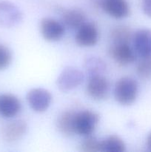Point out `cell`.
<instances>
[{"label":"cell","mask_w":151,"mask_h":152,"mask_svg":"<svg viewBox=\"0 0 151 152\" xmlns=\"http://www.w3.org/2000/svg\"><path fill=\"white\" fill-rule=\"evenodd\" d=\"M142 9L145 15L151 18V0H142Z\"/></svg>","instance_id":"obj_22"},{"label":"cell","mask_w":151,"mask_h":152,"mask_svg":"<svg viewBox=\"0 0 151 152\" xmlns=\"http://www.w3.org/2000/svg\"><path fill=\"white\" fill-rule=\"evenodd\" d=\"M147 146L148 149L151 151V133H150L147 137Z\"/></svg>","instance_id":"obj_23"},{"label":"cell","mask_w":151,"mask_h":152,"mask_svg":"<svg viewBox=\"0 0 151 152\" xmlns=\"http://www.w3.org/2000/svg\"><path fill=\"white\" fill-rule=\"evenodd\" d=\"M84 68L89 77L102 75L106 70L105 62L98 56H89L84 60Z\"/></svg>","instance_id":"obj_16"},{"label":"cell","mask_w":151,"mask_h":152,"mask_svg":"<svg viewBox=\"0 0 151 152\" xmlns=\"http://www.w3.org/2000/svg\"><path fill=\"white\" fill-rule=\"evenodd\" d=\"M21 111V102L16 96L5 94L0 96V115L4 118H12Z\"/></svg>","instance_id":"obj_13"},{"label":"cell","mask_w":151,"mask_h":152,"mask_svg":"<svg viewBox=\"0 0 151 152\" xmlns=\"http://www.w3.org/2000/svg\"><path fill=\"white\" fill-rule=\"evenodd\" d=\"M125 149L126 145L124 142L116 135H111L101 141V151L123 152Z\"/></svg>","instance_id":"obj_17"},{"label":"cell","mask_w":151,"mask_h":152,"mask_svg":"<svg viewBox=\"0 0 151 152\" xmlns=\"http://www.w3.org/2000/svg\"><path fill=\"white\" fill-rule=\"evenodd\" d=\"M109 53L115 62L121 66H127L136 59V54L130 43H113Z\"/></svg>","instance_id":"obj_6"},{"label":"cell","mask_w":151,"mask_h":152,"mask_svg":"<svg viewBox=\"0 0 151 152\" xmlns=\"http://www.w3.org/2000/svg\"><path fill=\"white\" fill-rule=\"evenodd\" d=\"M133 41L136 53L142 57L151 56V30H139L133 35Z\"/></svg>","instance_id":"obj_12"},{"label":"cell","mask_w":151,"mask_h":152,"mask_svg":"<svg viewBox=\"0 0 151 152\" xmlns=\"http://www.w3.org/2000/svg\"><path fill=\"white\" fill-rule=\"evenodd\" d=\"M80 150L84 152L101 151V141L94 137H86V139L80 145Z\"/></svg>","instance_id":"obj_20"},{"label":"cell","mask_w":151,"mask_h":152,"mask_svg":"<svg viewBox=\"0 0 151 152\" xmlns=\"http://www.w3.org/2000/svg\"><path fill=\"white\" fill-rule=\"evenodd\" d=\"M75 117L73 111H65L59 116L56 122V126L62 134L66 137H71L75 132Z\"/></svg>","instance_id":"obj_14"},{"label":"cell","mask_w":151,"mask_h":152,"mask_svg":"<svg viewBox=\"0 0 151 152\" xmlns=\"http://www.w3.org/2000/svg\"><path fill=\"white\" fill-rule=\"evenodd\" d=\"M63 23L71 29H78L86 22V14L80 9H69L62 15Z\"/></svg>","instance_id":"obj_15"},{"label":"cell","mask_w":151,"mask_h":152,"mask_svg":"<svg viewBox=\"0 0 151 152\" xmlns=\"http://www.w3.org/2000/svg\"><path fill=\"white\" fill-rule=\"evenodd\" d=\"M99 122V115L95 111H86L76 113L75 132L81 136H90Z\"/></svg>","instance_id":"obj_2"},{"label":"cell","mask_w":151,"mask_h":152,"mask_svg":"<svg viewBox=\"0 0 151 152\" xmlns=\"http://www.w3.org/2000/svg\"><path fill=\"white\" fill-rule=\"evenodd\" d=\"M40 31L48 42H57L65 35V25L52 18H43L40 22Z\"/></svg>","instance_id":"obj_7"},{"label":"cell","mask_w":151,"mask_h":152,"mask_svg":"<svg viewBox=\"0 0 151 152\" xmlns=\"http://www.w3.org/2000/svg\"><path fill=\"white\" fill-rule=\"evenodd\" d=\"M110 91L109 81L102 75L90 77L87 85V93L95 100H102L107 98Z\"/></svg>","instance_id":"obj_9"},{"label":"cell","mask_w":151,"mask_h":152,"mask_svg":"<svg viewBox=\"0 0 151 152\" xmlns=\"http://www.w3.org/2000/svg\"><path fill=\"white\" fill-rule=\"evenodd\" d=\"M75 37L76 42L83 48L92 47L99 41V30L92 22H85L78 28Z\"/></svg>","instance_id":"obj_8"},{"label":"cell","mask_w":151,"mask_h":152,"mask_svg":"<svg viewBox=\"0 0 151 152\" xmlns=\"http://www.w3.org/2000/svg\"><path fill=\"white\" fill-rule=\"evenodd\" d=\"M28 129L26 122L22 120H15L7 123L1 129V137L7 142H14L25 134Z\"/></svg>","instance_id":"obj_10"},{"label":"cell","mask_w":151,"mask_h":152,"mask_svg":"<svg viewBox=\"0 0 151 152\" xmlns=\"http://www.w3.org/2000/svg\"><path fill=\"white\" fill-rule=\"evenodd\" d=\"M84 75L81 71L72 66L63 69L57 78L56 84L60 91L68 92L79 86L84 81Z\"/></svg>","instance_id":"obj_3"},{"label":"cell","mask_w":151,"mask_h":152,"mask_svg":"<svg viewBox=\"0 0 151 152\" xmlns=\"http://www.w3.org/2000/svg\"><path fill=\"white\" fill-rule=\"evenodd\" d=\"M130 28L126 26H118L111 31V39L113 43H130L133 39Z\"/></svg>","instance_id":"obj_18"},{"label":"cell","mask_w":151,"mask_h":152,"mask_svg":"<svg viewBox=\"0 0 151 152\" xmlns=\"http://www.w3.org/2000/svg\"><path fill=\"white\" fill-rule=\"evenodd\" d=\"M22 13L13 3L0 1V25L7 28L18 25L22 21Z\"/></svg>","instance_id":"obj_5"},{"label":"cell","mask_w":151,"mask_h":152,"mask_svg":"<svg viewBox=\"0 0 151 152\" xmlns=\"http://www.w3.org/2000/svg\"><path fill=\"white\" fill-rule=\"evenodd\" d=\"M139 93V85L132 77H124L115 83L114 96L122 105H130L136 101Z\"/></svg>","instance_id":"obj_1"},{"label":"cell","mask_w":151,"mask_h":152,"mask_svg":"<svg viewBox=\"0 0 151 152\" xmlns=\"http://www.w3.org/2000/svg\"><path fill=\"white\" fill-rule=\"evenodd\" d=\"M26 99L33 111L42 113L47 111L50 107L52 102V95L47 89L36 88L28 92Z\"/></svg>","instance_id":"obj_4"},{"label":"cell","mask_w":151,"mask_h":152,"mask_svg":"<svg viewBox=\"0 0 151 152\" xmlns=\"http://www.w3.org/2000/svg\"><path fill=\"white\" fill-rule=\"evenodd\" d=\"M12 61V53L8 48L0 45V70H4L10 65Z\"/></svg>","instance_id":"obj_21"},{"label":"cell","mask_w":151,"mask_h":152,"mask_svg":"<svg viewBox=\"0 0 151 152\" xmlns=\"http://www.w3.org/2000/svg\"><path fill=\"white\" fill-rule=\"evenodd\" d=\"M102 7L114 19H124L130 14V6L126 0H103Z\"/></svg>","instance_id":"obj_11"},{"label":"cell","mask_w":151,"mask_h":152,"mask_svg":"<svg viewBox=\"0 0 151 152\" xmlns=\"http://www.w3.org/2000/svg\"><path fill=\"white\" fill-rule=\"evenodd\" d=\"M136 71L142 79L151 78V56L142 57L138 64Z\"/></svg>","instance_id":"obj_19"}]
</instances>
